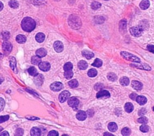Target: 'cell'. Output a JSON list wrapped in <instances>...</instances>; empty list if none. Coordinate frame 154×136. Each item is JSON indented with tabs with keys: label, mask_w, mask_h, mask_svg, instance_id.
<instances>
[{
	"label": "cell",
	"mask_w": 154,
	"mask_h": 136,
	"mask_svg": "<svg viewBox=\"0 0 154 136\" xmlns=\"http://www.w3.org/2000/svg\"><path fill=\"white\" fill-rule=\"evenodd\" d=\"M21 26L24 31L26 32H31L36 27V22L33 19L29 17L25 18L22 20Z\"/></svg>",
	"instance_id": "6da1fadb"
},
{
	"label": "cell",
	"mask_w": 154,
	"mask_h": 136,
	"mask_svg": "<svg viewBox=\"0 0 154 136\" xmlns=\"http://www.w3.org/2000/svg\"><path fill=\"white\" fill-rule=\"evenodd\" d=\"M69 24L73 29H78L81 27V21L80 18L75 15H71L69 18Z\"/></svg>",
	"instance_id": "7a4b0ae2"
},
{
	"label": "cell",
	"mask_w": 154,
	"mask_h": 136,
	"mask_svg": "<svg viewBox=\"0 0 154 136\" xmlns=\"http://www.w3.org/2000/svg\"><path fill=\"white\" fill-rule=\"evenodd\" d=\"M120 55H122V56L124 59L129 61L137 62V63H140V59L139 58H138L137 56H135V55L128 53L127 52H125V51L121 52Z\"/></svg>",
	"instance_id": "3957f363"
},
{
	"label": "cell",
	"mask_w": 154,
	"mask_h": 136,
	"mask_svg": "<svg viewBox=\"0 0 154 136\" xmlns=\"http://www.w3.org/2000/svg\"><path fill=\"white\" fill-rule=\"evenodd\" d=\"M143 30L144 29L141 26H134L129 29V31H130L131 35L138 37L141 36L142 35Z\"/></svg>",
	"instance_id": "277c9868"
},
{
	"label": "cell",
	"mask_w": 154,
	"mask_h": 136,
	"mask_svg": "<svg viewBox=\"0 0 154 136\" xmlns=\"http://www.w3.org/2000/svg\"><path fill=\"white\" fill-rule=\"evenodd\" d=\"M79 100H78L76 97H71L68 100V104H69V106H71V107H72L74 110L77 109L78 105H79Z\"/></svg>",
	"instance_id": "5b68a950"
},
{
	"label": "cell",
	"mask_w": 154,
	"mask_h": 136,
	"mask_svg": "<svg viewBox=\"0 0 154 136\" xmlns=\"http://www.w3.org/2000/svg\"><path fill=\"white\" fill-rule=\"evenodd\" d=\"M50 88L51 90L53 91L58 92L62 90L63 88V84L62 83H60V82H55L52 83V84H51Z\"/></svg>",
	"instance_id": "8992f818"
},
{
	"label": "cell",
	"mask_w": 154,
	"mask_h": 136,
	"mask_svg": "<svg viewBox=\"0 0 154 136\" xmlns=\"http://www.w3.org/2000/svg\"><path fill=\"white\" fill-rule=\"evenodd\" d=\"M70 95H71V93H70L69 91H63L60 94L59 101H60V103H64V102H65L70 97Z\"/></svg>",
	"instance_id": "52a82bcc"
},
{
	"label": "cell",
	"mask_w": 154,
	"mask_h": 136,
	"mask_svg": "<svg viewBox=\"0 0 154 136\" xmlns=\"http://www.w3.org/2000/svg\"><path fill=\"white\" fill-rule=\"evenodd\" d=\"M38 67L42 71H48L50 70L51 65L49 62H41L38 64Z\"/></svg>",
	"instance_id": "ba28073f"
},
{
	"label": "cell",
	"mask_w": 154,
	"mask_h": 136,
	"mask_svg": "<svg viewBox=\"0 0 154 136\" xmlns=\"http://www.w3.org/2000/svg\"><path fill=\"white\" fill-rule=\"evenodd\" d=\"M130 66L131 67H133L137 68L142 69V70H145L147 71H150L151 70V67L148 64H141L140 65L135 64H132Z\"/></svg>",
	"instance_id": "9c48e42d"
},
{
	"label": "cell",
	"mask_w": 154,
	"mask_h": 136,
	"mask_svg": "<svg viewBox=\"0 0 154 136\" xmlns=\"http://www.w3.org/2000/svg\"><path fill=\"white\" fill-rule=\"evenodd\" d=\"M96 97L98 98H109L110 97V93L108 91L106 90H100L96 94Z\"/></svg>",
	"instance_id": "30bf717a"
},
{
	"label": "cell",
	"mask_w": 154,
	"mask_h": 136,
	"mask_svg": "<svg viewBox=\"0 0 154 136\" xmlns=\"http://www.w3.org/2000/svg\"><path fill=\"white\" fill-rule=\"evenodd\" d=\"M43 76L42 74H38L36 76H35V78H34V82H35V84L38 86L42 85L43 82Z\"/></svg>",
	"instance_id": "8fae6325"
},
{
	"label": "cell",
	"mask_w": 154,
	"mask_h": 136,
	"mask_svg": "<svg viewBox=\"0 0 154 136\" xmlns=\"http://www.w3.org/2000/svg\"><path fill=\"white\" fill-rule=\"evenodd\" d=\"M2 49L5 52H7V53H10L12 50V45L10 42H3L2 43Z\"/></svg>",
	"instance_id": "7c38bea8"
},
{
	"label": "cell",
	"mask_w": 154,
	"mask_h": 136,
	"mask_svg": "<svg viewBox=\"0 0 154 136\" xmlns=\"http://www.w3.org/2000/svg\"><path fill=\"white\" fill-rule=\"evenodd\" d=\"M54 50L57 52L60 53V52H62L63 50V45L60 41H57L54 44Z\"/></svg>",
	"instance_id": "4fadbf2b"
},
{
	"label": "cell",
	"mask_w": 154,
	"mask_h": 136,
	"mask_svg": "<svg viewBox=\"0 0 154 136\" xmlns=\"http://www.w3.org/2000/svg\"><path fill=\"white\" fill-rule=\"evenodd\" d=\"M131 86L134 89L137 91H140L143 88V84L141 82L137 80H132L131 82Z\"/></svg>",
	"instance_id": "5bb4252c"
},
{
	"label": "cell",
	"mask_w": 154,
	"mask_h": 136,
	"mask_svg": "<svg viewBox=\"0 0 154 136\" xmlns=\"http://www.w3.org/2000/svg\"><path fill=\"white\" fill-rule=\"evenodd\" d=\"M10 67L12 70L15 73H18L16 68V59L14 57H11L10 59Z\"/></svg>",
	"instance_id": "9a60e30c"
},
{
	"label": "cell",
	"mask_w": 154,
	"mask_h": 136,
	"mask_svg": "<svg viewBox=\"0 0 154 136\" xmlns=\"http://www.w3.org/2000/svg\"><path fill=\"white\" fill-rule=\"evenodd\" d=\"M76 117L79 121H84L87 117V114L85 112L81 110L77 113Z\"/></svg>",
	"instance_id": "2e32d148"
},
{
	"label": "cell",
	"mask_w": 154,
	"mask_h": 136,
	"mask_svg": "<svg viewBox=\"0 0 154 136\" xmlns=\"http://www.w3.org/2000/svg\"><path fill=\"white\" fill-rule=\"evenodd\" d=\"M36 53L37 56H39L40 58H42L46 56L47 52L46 49H44V48H40V49H38V50H37Z\"/></svg>",
	"instance_id": "e0dca14e"
},
{
	"label": "cell",
	"mask_w": 154,
	"mask_h": 136,
	"mask_svg": "<svg viewBox=\"0 0 154 136\" xmlns=\"http://www.w3.org/2000/svg\"><path fill=\"white\" fill-rule=\"evenodd\" d=\"M149 5H150V2L148 0H143L140 4V7L142 10H146L147 8H149Z\"/></svg>",
	"instance_id": "ac0fdd59"
},
{
	"label": "cell",
	"mask_w": 154,
	"mask_h": 136,
	"mask_svg": "<svg viewBox=\"0 0 154 136\" xmlns=\"http://www.w3.org/2000/svg\"><path fill=\"white\" fill-rule=\"evenodd\" d=\"M136 101L140 105H144L147 103V98L144 96H137L136 98Z\"/></svg>",
	"instance_id": "d6986e66"
},
{
	"label": "cell",
	"mask_w": 154,
	"mask_h": 136,
	"mask_svg": "<svg viewBox=\"0 0 154 136\" xmlns=\"http://www.w3.org/2000/svg\"><path fill=\"white\" fill-rule=\"evenodd\" d=\"M41 133H42V131L39 128L34 127L31 129L30 134L32 136H39L41 135Z\"/></svg>",
	"instance_id": "ffe728a7"
},
{
	"label": "cell",
	"mask_w": 154,
	"mask_h": 136,
	"mask_svg": "<svg viewBox=\"0 0 154 136\" xmlns=\"http://www.w3.org/2000/svg\"><path fill=\"white\" fill-rule=\"evenodd\" d=\"M78 67L81 70H85L88 67V64L84 61H80L78 63Z\"/></svg>",
	"instance_id": "44dd1931"
},
{
	"label": "cell",
	"mask_w": 154,
	"mask_h": 136,
	"mask_svg": "<svg viewBox=\"0 0 154 136\" xmlns=\"http://www.w3.org/2000/svg\"><path fill=\"white\" fill-rule=\"evenodd\" d=\"M82 56H84L85 58H87V59H90L94 56V53L88 50L82 51Z\"/></svg>",
	"instance_id": "7402d4cb"
},
{
	"label": "cell",
	"mask_w": 154,
	"mask_h": 136,
	"mask_svg": "<svg viewBox=\"0 0 154 136\" xmlns=\"http://www.w3.org/2000/svg\"><path fill=\"white\" fill-rule=\"evenodd\" d=\"M16 40L19 44H23L26 42L27 39L24 35H18L16 38Z\"/></svg>",
	"instance_id": "603a6c76"
},
{
	"label": "cell",
	"mask_w": 154,
	"mask_h": 136,
	"mask_svg": "<svg viewBox=\"0 0 154 136\" xmlns=\"http://www.w3.org/2000/svg\"><path fill=\"white\" fill-rule=\"evenodd\" d=\"M45 35L43 33H41V32L38 33V34L36 35V40L37 42H38V43H42V42L45 40Z\"/></svg>",
	"instance_id": "cb8c5ba5"
},
{
	"label": "cell",
	"mask_w": 154,
	"mask_h": 136,
	"mask_svg": "<svg viewBox=\"0 0 154 136\" xmlns=\"http://www.w3.org/2000/svg\"><path fill=\"white\" fill-rule=\"evenodd\" d=\"M108 128L111 132H115L117 130V125L115 122H110L108 124Z\"/></svg>",
	"instance_id": "d4e9b609"
},
{
	"label": "cell",
	"mask_w": 154,
	"mask_h": 136,
	"mask_svg": "<svg viewBox=\"0 0 154 136\" xmlns=\"http://www.w3.org/2000/svg\"><path fill=\"white\" fill-rule=\"evenodd\" d=\"M41 61V58L38 56H34L31 58V63L34 65H38Z\"/></svg>",
	"instance_id": "484cf974"
},
{
	"label": "cell",
	"mask_w": 154,
	"mask_h": 136,
	"mask_svg": "<svg viewBox=\"0 0 154 136\" xmlns=\"http://www.w3.org/2000/svg\"><path fill=\"white\" fill-rule=\"evenodd\" d=\"M125 110L128 113L132 112L134 110V106L131 103H126L125 105Z\"/></svg>",
	"instance_id": "4316f807"
},
{
	"label": "cell",
	"mask_w": 154,
	"mask_h": 136,
	"mask_svg": "<svg viewBox=\"0 0 154 136\" xmlns=\"http://www.w3.org/2000/svg\"><path fill=\"white\" fill-rule=\"evenodd\" d=\"M120 83L122 86H128L129 84V79L126 77H122L120 79Z\"/></svg>",
	"instance_id": "83f0119b"
},
{
	"label": "cell",
	"mask_w": 154,
	"mask_h": 136,
	"mask_svg": "<svg viewBox=\"0 0 154 136\" xmlns=\"http://www.w3.org/2000/svg\"><path fill=\"white\" fill-rule=\"evenodd\" d=\"M119 28H120V31H126V20L123 19V20H122L120 22Z\"/></svg>",
	"instance_id": "f1b7e54d"
},
{
	"label": "cell",
	"mask_w": 154,
	"mask_h": 136,
	"mask_svg": "<svg viewBox=\"0 0 154 136\" xmlns=\"http://www.w3.org/2000/svg\"><path fill=\"white\" fill-rule=\"evenodd\" d=\"M28 72L31 76H36L38 74V71H37L36 68L35 67H31L29 68L28 69Z\"/></svg>",
	"instance_id": "f546056e"
},
{
	"label": "cell",
	"mask_w": 154,
	"mask_h": 136,
	"mask_svg": "<svg viewBox=\"0 0 154 136\" xmlns=\"http://www.w3.org/2000/svg\"><path fill=\"white\" fill-rule=\"evenodd\" d=\"M107 78L109 80L112 82H115L117 80V77L116 74H115L114 73H109L107 74Z\"/></svg>",
	"instance_id": "4dcf8cb0"
},
{
	"label": "cell",
	"mask_w": 154,
	"mask_h": 136,
	"mask_svg": "<svg viewBox=\"0 0 154 136\" xmlns=\"http://www.w3.org/2000/svg\"><path fill=\"white\" fill-rule=\"evenodd\" d=\"M68 85H69V87L72 88H77L78 86V82L77 80L74 79V80H70L68 82Z\"/></svg>",
	"instance_id": "1f68e13d"
},
{
	"label": "cell",
	"mask_w": 154,
	"mask_h": 136,
	"mask_svg": "<svg viewBox=\"0 0 154 136\" xmlns=\"http://www.w3.org/2000/svg\"><path fill=\"white\" fill-rule=\"evenodd\" d=\"M8 5L11 8H17L19 7V3L15 0H11L8 2Z\"/></svg>",
	"instance_id": "d6a6232c"
},
{
	"label": "cell",
	"mask_w": 154,
	"mask_h": 136,
	"mask_svg": "<svg viewBox=\"0 0 154 136\" xmlns=\"http://www.w3.org/2000/svg\"><path fill=\"white\" fill-rule=\"evenodd\" d=\"M102 60H101L100 59L96 58L95 60V61H94L93 63L92 64V66H94V67H100L102 66Z\"/></svg>",
	"instance_id": "836d02e7"
},
{
	"label": "cell",
	"mask_w": 154,
	"mask_h": 136,
	"mask_svg": "<svg viewBox=\"0 0 154 136\" xmlns=\"http://www.w3.org/2000/svg\"><path fill=\"white\" fill-rule=\"evenodd\" d=\"M97 74H98V72H97L96 70L94 68H92L90 70H89V71H88L87 74L88 76H89L90 77H94L96 76Z\"/></svg>",
	"instance_id": "e575fe53"
},
{
	"label": "cell",
	"mask_w": 154,
	"mask_h": 136,
	"mask_svg": "<svg viewBox=\"0 0 154 136\" xmlns=\"http://www.w3.org/2000/svg\"><path fill=\"white\" fill-rule=\"evenodd\" d=\"M74 73L72 72V70L69 71H65V73H64V76L67 79H70L73 77Z\"/></svg>",
	"instance_id": "d590c367"
},
{
	"label": "cell",
	"mask_w": 154,
	"mask_h": 136,
	"mask_svg": "<svg viewBox=\"0 0 154 136\" xmlns=\"http://www.w3.org/2000/svg\"><path fill=\"white\" fill-rule=\"evenodd\" d=\"M101 7V4L99 3V2H96V1H94L91 4V7H92L93 10H97L100 8Z\"/></svg>",
	"instance_id": "8d00e7d4"
},
{
	"label": "cell",
	"mask_w": 154,
	"mask_h": 136,
	"mask_svg": "<svg viewBox=\"0 0 154 136\" xmlns=\"http://www.w3.org/2000/svg\"><path fill=\"white\" fill-rule=\"evenodd\" d=\"M150 128H149V126H148L146 124L142 125V126H140V130L143 133H147L149 131Z\"/></svg>",
	"instance_id": "74e56055"
},
{
	"label": "cell",
	"mask_w": 154,
	"mask_h": 136,
	"mask_svg": "<svg viewBox=\"0 0 154 136\" xmlns=\"http://www.w3.org/2000/svg\"><path fill=\"white\" fill-rule=\"evenodd\" d=\"M1 37L4 40H7L10 37V34L7 31H4L1 34Z\"/></svg>",
	"instance_id": "f35d334b"
},
{
	"label": "cell",
	"mask_w": 154,
	"mask_h": 136,
	"mask_svg": "<svg viewBox=\"0 0 154 136\" xmlns=\"http://www.w3.org/2000/svg\"><path fill=\"white\" fill-rule=\"evenodd\" d=\"M72 68H73V65L72 64V63L71 62H67L64 66V70L65 71H69L72 70Z\"/></svg>",
	"instance_id": "ab89813d"
},
{
	"label": "cell",
	"mask_w": 154,
	"mask_h": 136,
	"mask_svg": "<svg viewBox=\"0 0 154 136\" xmlns=\"http://www.w3.org/2000/svg\"><path fill=\"white\" fill-rule=\"evenodd\" d=\"M121 133H122V134L123 136H129L131 134V130L129 128L126 127V128H124L122 129Z\"/></svg>",
	"instance_id": "60d3db41"
},
{
	"label": "cell",
	"mask_w": 154,
	"mask_h": 136,
	"mask_svg": "<svg viewBox=\"0 0 154 136\" xmlns=\"http://www.w3.org/2000/svg\"><path fill=\"white\" fill-rule=\"evenodd\" d=\"M137 122L139 123H140V124H146L148 123V118L146 117H140L137 119Z\"/></svg>",
	"instance_id": "b9f144b4"
},
{
	"label": "cell",
	"mask_w": 154,
	"mask_h": 136,
	"mask_svg": "<svg viewBox=\"0 0 154 136\" xmlns=\"http://www.w3.org/2000/svg\"><path fill=\"white\" fill-rule=\"evenodd\" d=\"M95 22L97 23H102L104 22V18L102 16H97L95 18Z\"/></svg>",
	"instance_id": "7bdbcfd3"
},
{
	"label": "cell",
	"mask_w": 154,
	"mask_h": 136,
	"mask_svg": "<svg viewBox=\"0 0 154 136\" xmlns=\"http://www.w3.org/2000/svg\"><path fill=\"white\" fill-rule=\"evenodd\" d=\"M104 85L102 84V83H96V85H95V90L96 91H99V90H102V89L104 88Z\"/></svg>",
	"instance_id": "ee69618b"
},
{
	"label": "cell",
	"mask_w": 154,
	"mask_h": 136,
	"mask_svg": "<svg viewBox=\"0 0 154 136\" xmlns=\"http://www.w3.org/2000/svg\"><path fill=\"white\" fill-rule=\"evenodd\" d=\"M9 119V116H0V124L4 122L7 121Z\"/></svg>",
	"instance_id": "f6af8a7d"
},
{
	"label": "cell",
	"mask_w": 154,
	"mask_h": 136,
	"mask_svg": "<svg viewBox=\"0 0 154 136\" xmlns=\"http://www.w3.org/2000/svg\"><path fill=\"white\" fill-rule=\"evenodd\" d=\"M24 134V130L22 128L17 129L16 131L15 136H22Z\"/></svg>",
	"instance_id": "bcb514c9"
},
{
	"label": "cell",
	"mask_w": 154,
	"mask_h": 136,
	"mask_svg": "<svg viewBox=\"0 0 154 136\" xmlns=\"http://www.w3.org/2000/svg\"><path fill=\"white\" fill-rule=\"evenodd\" d=\"M4 106H5V101L2 98H0V112L3 110Z\"/></svg>",
	"instance_id": "7dc6e473"
},
{
	"label": "cell",
	"mask_w": 154,
	"mask_h": 136,
	"mask_svg": "<svg viewBox=\"0 0 154 136\" xmlns=\"http://www.w3.org/2000/svg\"><path fill=\"white\" fill-rule=\"evenodd\" d=\"M146 112H147V111H146V109L142 108L139 111V115L140 116H144L145 114H146Z\"/></svg>",
	"instance_id": "c3c4849f"
},
{
	"label": "cell",
	"mask_w": 154,
	"mask_h": 136,
	"mask_svg": "<svg viewBox=\"0 0 154 136\" xmlns=\"http://www.w3.org/2000/svg\"><path fill=\"white\" fill-rule=\"evenodd\" d=\"M48 136H58V133L57 131L52 130V131H51L50 132H49Z\"/></svg>",
	"instance_id": "681fc988"
},
{
	"label": "cell",
	"mask_w": 154,
	"mask_h": 136,
	"mask_svg": "<svg viewBox=\"0 0 154 136\" xmlns=\"http://www.w3.org/2000/svg\"><path fill=\"white\" fill-rule=\"evenodd\" d=\"M147 49L149 52H152V53H154V45H148L147 47Z\"/></svg>",
	"instance_id": "f907efd6"
},
{
	"label": "cell",
	"mask_w": 154,
	"mask_h": 136,
	"mask_svg": "<svg viewBox=\"0 0 154 136\" xmlns=\"http://www.w3.org/2000/svg\"><path fill=\"white\" fill-rule=\"evenodd\" d=\"M137 94L135 93H132L131 94L129 95V97H130L131 99H132V100H136L137 97Z\"/></svg>",
	"instance_id": "816d5d0a"
},
{
	"label": "cell",
	"mask_w": 154,
	"mask_h": 136,
	"mask_svg": "<svg viewBox=\"0 0 154 136\" xmlns=\"http://www.w3.org/2000/svg\"><path fill=\"white\" fill-rule=\"evenodd\" d=\"M9 136V134H8L7 131H4V132L2 133V134H0V136Z\"/></svg>",
	"instance_id": "f5cc1de1"
},
{
	"label": "cell",
	"mask_w": 154,
	"mask_h": 136,
	"mask_svg": "<svg viewBox=\"0 0 154 136\" xmlns=\"http://www.w3.org/2000/svg\"><path fill=\"white\" fill-rule=\"evenodd\" d=\"M104 136H114V135L113 134H110V133H105L104 134Z\"/></svg>",
	"instance_id": "db71d44e"
},
{
	"label": "cell",
	"mask_w": 154,
	"mask_h": 136,
	"mask_svg": "<svg viewBox=\"0 0 154 136\" xmlns=\"http://www.w3.org/2000/svg\"><path fill=\"white\" fill-rule=\"evenodd\" d=\"M3 7H4L3 4H2V2H1V1H0V11L2 10V8H3Z\"/></svg>",
	"instance_id": "11a10c76"
},
{
	"label": "cell",
	"mask_w": 154,
	"mask_h": 136,
	"mask_svg": "<svg viewBox=\"0 0 154 136\" xmlns=\"http://www.w3.org/2000/svg\"><path fill=\"white\" fill-rule=\"evenodd\" d=\"M4 81V79L2 77H0V84H1V83H2V82Z\"/></svg>",
	"instance_id": "9f6ffc18"
},
{
	"label": "cell",
	"mask_w": 154,
	"mask_h": 136,
	"mask_svg": "<svg viewBox=\"0 0 154 136\" xmlns=\"http://www.w3.org/2000/svg\"><path fill=\"white\" fill-rule=\"evenodd\" d=\"M2 130H3V128H2V127H0V132H1Z\"/></svg>",
	"instance_id": "6f0895ef"
},
{
	"label": "cell",
	"mask_w": 154,
	"mask_h": 136,
	"mask_svg": "<svg viewBox=\"0 0 154 136\" xmlns=\"http://www.w3.org/2000/svg\"><path fill=\"white\" fill-rule=\"evenodd\" d=\"M153 110H154V108H153Z\"/></svg>",
	"instance_id": "680465c9"
},
{
	"label": "cell",
	"mask_w": 154,
	"mask_h": 136,
	"mask_svg": "<svg viewBox=\"0 0 154 136\" xmlns=\"http://www.w3.org/2000/svg\"><path fill=\"white\" fill-rule=\"evenodd\" d=\"M104 1H108V0H104Z\"/></svg>",
	"instance_id": "91938a15"
}]
</instances>
